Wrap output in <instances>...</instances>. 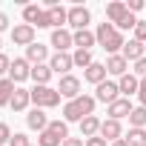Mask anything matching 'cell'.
<instances>
[{
    "mask_svg": "<svg viewBox=\"0 0 146 146\" xmlns=\"http://www.w3.org/2000/svg\"><path fill=\"white\" fill-rule=\"evenodd\" d=\"M95 98L92 95H80V98H75V100H66V106H63V120L66 123H72V120H83V117H89V115H95Z\"/></svg>",
    "mask_w": 146,
    "mask_h": 146,
    "instance_id": "6da1fadb",
    "label": "cell"
},
{
    "mask_svg": "<svg viewBox=\"0 0 146 146\" xmlns=\"http://www.w3.org/2000/svg\"><path fill=\"white\" fill-rule=\"evenodd\" d=\"M95 37H98V43L109 52V54H117L126 43H123V35L117 32V26H112V23H100L98 26V32H95Z\"/></svg>",
    "mask_w": 146,
    "mask_h": 146,
    "instance_id": "7a4b0ae2",
    "label": "cell"
},
{
    "mask_svg": "<svg viewBox=\"0 0 146 146\" xmlns=\"http://www.w3.org/2000/svg\"><path fill=\"white\" fill-rule=\"evenodd\" d=\"M32 103L37 109H54L60 103V92L52 89V86H35L32 89Z\"/></svg>",
    "mask_w": 146,
    "mask_h": 146,
    "instance_id": "3957f363",
    "label": "cell"
},
{
    "mask_svg": "<svg viewBox=\"0 0 146 146\" xmlns=\"http://www.w3.org/2000/svg\"><path fill=\"white\" fill-rule=\"evenodd\" d=\"M23 23L29 26H37V29H49V20H46V9L40 6H23Z\"/></svg>",
    "mask_w": 146,
    "mask_h": 146,
    "instance_id": "277c9868",
    "label": "cell"
},
{
    "mask_svg": "<svg viewBox=\"0 0 146 146\" xmlns=\"http://www.w3.org/2000/svg\"><path fill=\"white\" fill-rule=\"evenodd\" d=\"M57 92H60V98H66V100H75V98H80V80H78L75 75H63L60 83H57Z\"/></svg>",
    "mask_w": 146,
    "mask_h": 146,
    "instance_id": "5b68a950",
    "label": "cell"
},
{
    "mask_svg": "<svg viewBox=\"0 0 146 146\" xmlns=\"http://www.w3.org/2000/svg\"><path fill=\"white\" fill-rule=\"evenodd\" d=\"M89 20H92V12L86 6H72L69 9V26L75 29V32H83L89 26Z\"/></svg>",
    "mask_w": 146,
    "mask_h": 146,
    "instance_id": "8992f818",
    "label": "cell"
},
{
    "mask_svg": "<svg viewBox=\"0 0 146 146\" xmlns=\"http://www.w3.org/2000/svg\"><path fill=\"white\" fill-rule=\"evenodd\" d=\"M12 43L29 49V46L35 43V26H29V23H17V26L12 29Z\"/></svg>",
    "mask_w": 146,
    "mask_h": 146,
    "instance_id": "52a82bcc",
    "label": "cell"
},
{
    "mask_svg": "<svg viewBox=\"0 0 146 146\" xmlns=\"http://www.w3.org/2000/svg\"><path fill=\"white\" fill-rule=\"evenodd\" d=\"M26 78H32V63H29L26 57H15V60H12V69H9V80L23 83Z\"/></svg>",
    "mask_w": 146,
    "mask_h": 146,
    "instance_id": "ba28073f",
    "label": "cell"
},
{
    "mask_svg": "<svg viewBox=\"0 0 146 146\" xmlns=\"http://www.w3.org/2000/svg\"><path fill=\"white\" fill-rule=\"evenodd\" d=\"M49 66H52V72H54V75H69V69L72 66H75V60H72V54L69 52H54L52 57H49Z\"/></svg>",
    "mask_w": 146,
    "mask_h": 146,
    "instance_id": "9c48e42d",
    "label": "cell"
},
{
    "mask_svg": "<svg viewBox=\"0 0 146 146\" xmlns=\"http://www.w3.org/2000/svg\"><path fill=\"white\" fill-rule=\"evenodd\" d=\"M52 46L57 52H69L72 46H75V32H69V29H54L52 32Z\"/></svg>",
    "mask_w": 146,
    "mask_h": 146,
    "instance_id": "30bf717a",
    "label": "cell"
},
{
    "mask_svg": "<svg viewBox=\"0 0 146 146\" xmlns=\"http://www.w3.org/2000/svg\"><path fill=\"white\" fill-rule=\"evenodd\" d=\"M120 98V89H117V83H112V80H103L100 86H98V95H95V100H100V103H115Z\"/></svg>",
    "mask_w": 146,
    "mask_h": 146,
    "instance_id": "8fae6325",
    "label": "cell"
},
{
    "mask_svg": "<svg viewBox=\"0 0 146 146\" xmlns=\"http://www.w3.org/2000/svg\"><path fill=\"white\" fill-rule=\"evenodd\" d=\"M100 137L103 140H109V143H115V140H120L123 137V126H120V120H103L100 123Z\"/></svg>",
    "mask_w": 146,
    "mask_h": 146,
    "instance_id": "7c38bea8",
    "label": "cell"
},
{
    "mask_svg": "<svg viewBox=\"0 0 146 146\" xmlns=\"http://www.w3.org/2000/svg\"><path fill=\"white\" fill-rule=\"evenodd\" d=\"M46 20H49V29L52 32L54 29H63V23H69V12L63 6H52V9H46Z\"/></svg>",
    "mask_w": 146,
    "mask_h": 146,
    "instance_id": "4fadbf2b",
    "label": "cell"
},
{
    "mask_svg": "<svg viewBox=\"0 0 146 146\" xmlns=\"http://www.w3.org/2000/svg\"><path fill=\"white\" fill-rule=\"evenodd\" d=\"M132 109H135V106H132V100H129V98H117L115 103H109V117H112V120L129 117V115H132Z\"/></svg>",
    "mask_w": 146,
    "mask_h": 146,
    "instance_id": "5bb4252c",
    "label": "cell"
},
{
    "mask_svg": "<svg viewBox=\"0 0 146 146\" xmlns=\"http://www.w3.org/2000/svg\"><path fill=\"white\" fill-rule=\"evenodd\" d=\"M26 126H29V129H35V132H46V126H49V117H46V112L35 106V109L26 115Z\"/></svg>",
    "mask_w": 146,
    "mask_h": 146,
    "instance_id": "9a60e30c",
    "label": "cell"
},
{
    "mask_svg": "<svg viewBox=\"0 0 146 146\" xmlns=\"http://www.w3.org/2000/svg\"><path fill=\"white\" fill-rule=\"evenodd\" d=\"M106 75H109V72H106V63H92V66L83 72V80H86V83L100 86V83L106 80Z\"/></svg>",
    "mask_w": 146,
    "mask_h": 146,
    "instance_id": "2e32d148",
    "label": "cell"
},
{
    "mask_svg": "<svg viewBox=\"0 0 146 146\" xmlns=\"http://www.w3.org/2000/svg\"><path fill=\"white\" fill-rule=\"evenodd\" d=\"M26 60H29L32 66H40V63L49 60V49H46L43 43H32V46L26 49Z\"/></svg>",
    "mask_w": 146,
    "mask_h": 146,
    "instance_id": "e0dca14e",
    "label": "cell"
},
{
    "mask_svg": "<svg viewBox=\"0 0 146 146\" xmlns=\"http://www.w3.org/2000/svg\"><path fill=\"white\" fill-rule=\"evenodd\" d=\"M126 69H129V60H126L123 54H109V60H106V72H109V75L123 78V75H126Z\"/></svg>",
    "mask_w": 146,
    "mask_h": 146,
    "instance_id": "ac0fdd59",
    "label": "cell"
},
{
    "mask_svg": "<svg viewBox=\"0 0 146 146\" xmlns=\"http://www.w3.org/2000/svg\"><path fill=\"white\" fill-rule=\"evenodd\" d=\"M120 54H123L126 60H135V63H137L140 57H146V43H137V40L132 37V40L123 46V52H120Z\"/></svg>",
    "mask_w": 146,
    "mask_h": 146,
    "instance_id": "d6986e66",
    "label": "cell"
},
{
    "mask_svg": "<svg viewBox=\"0 0 146 146\" xmlns=\"http://www.w3.org/2000/svg\"><path fill=\"white\" fill-rule=\"evenodd\" d=\"M126 15H129V9H126V3H120V0H115V3H109V6H106V17H109V23H112V26H117Z\"/></svg>",
    "mask_w": 146,
    "mask_h": 146,
    "instance_id": "ffe728a7",
    "label": "cell"
},
{
    "mask_svg": "<svg viewBox=\"0 0 146 146\" xmlns=\"http://www.w3.org/2000/svg\"><path fill=\"white\" fill-rule=\"evenodd\" d=\"M29 103H32V92H29V89H23V86H17V89H15V95H12V103H9V106H12L15 112H23Z\"/></svg>",
    "mask_w": 146,
    "mask_h": 146,
    "instance_id": "44dd1931",
    "label": "cell"
},
{
    "mask_svg": "<svg viewBox=\"0 0 146 146\" xmlns=\"http://www.w3.org/2000/svg\"><path fill=\"white\" fill-rule=\"evenodd\" d=\"M52 66L49 63H40V66H32V80L37 83V86H49V80H52Z\"/></svg>",
    "mask_w": 146,
    "mask_h": 146,
    "instance_id": "7402d4cb",
    "label": "cell"
},
{
    "mask_svg": "<svg viewBox=\"0 0 146 146\" xmlns=\"http://www.w3.org/2000/svg\"><path fill=\"white\" fill-rule=\"evenodd\" d=\"M117 89H120V95H137V89H140V80L135 78V75H129V72H126V75L117 80Z\"/></svg>",
    "mask_w": 146,
    "mask_h": 146,
    "instance_id": "603a6c76",
    "label": "cell"
},
{
    "mask_svg": "<svg viewBox=\"0 0 146 146\" xmlns=\"http://www.w3.org/2000/svg\"><path fill=\"white\" fill-rule=\"evenodd\" d=\"M100 123H103V120H98L95 115L83 117V120H80V135H83V137H98V135H100Z\"/></svg>",
    "mask_w": 146,
    "mask_h": 146,
    "instance_id": "cb8c5ba5",
    "label": "cell"
},
{
    "mask_svg": "<svg viewBox=\"0 0 146 146\" xmlns=\"http://www.w3.org/2000/svg\"><path fill=\"white\" fill-rule=\"evenodd\" d=\"M98 43V37H95V32H89V29H83V32H75V46L78 49H86V52H92V46Z\"/></svg>",
    "mask_w": 146,
    "mask_h": 146,
    "instance_id": "d4e9b609",
    "label": "cell"
},
{
    "mask_svg": "<svg viewBox=\"0 0 146 146\" xmlns=\"http://www.w3.org/2000/svg\"><path fill=\"white\" fill-rule=\"evenodd\" d=\"M15 80H9V78H0V106H9L12 103V95H15Z\"/></svg>",
    "mask_w": 146,
    "mask_h": 146,
    "instance_id": "484cf974",
    "label": "cell"
},
{
    "mask_svg": "<svg viewBox=\"0 0 146 146\" xmlns=\"http://www.w3.org/2000/svg\"><path fill=\"white\" fill-rule=\"evenodd\" d=\"M72 60H75V66H80L83 72H86V69H89V66L95 63V60H92V52H86V49H75Z\"/></svg>",
    "mask_w": 146,
    "mask_h": 146,
    "instance_id": "4316f807",
    "label": "cell"
},
{
    "mask_svg": "<svg viewBox=\"0 0 146 146\" xmlns=\"http://www.w3.org/2000/svg\"><path fill=\"white\" fill-rule=\"evenodd\" d=\"M129 126H132V129H143V126H146V106L132 109V115H129Z\"/></svg>",
    "mask_w": 146,
    "mask_h": 146,
    "instance_id": "83f0119b",
    "label": "cell"
},
{
    "mask_svg": "<svg viewBox=\"0 0 146 146\" xmlns=\"http://www.w3.org/2000/svg\"><path fill=\"white\" fill-rule=\"evenodd\" d=\"M123 140H126V146H146V129H129V135Z\"/></svg>",
    "mask_w": 146,
    "mask_h": 146,
    "instance_id": "f1b7e54d",
    "label": "cell"
},
{
    "mask_svg": "<svg viewBox=\"0 0 146 146\" xmlns=\"http://www.w3.org/2000/svg\"><path fill=\"white\" fill-rule=\"evenodd\" d=\"M52 135H57L60 140H66L69 137V126H66V120H49V126H46Z\"/></svg>",
    "mask_w": 146,
    "mask_h": 146,
    "instance_id": "f546056e",
    "label": "cell"
},
{
    "mask_svg": "<svg viewBox=\"0 0 146 146\" xmlns=\"http://www.w3.org/2000/svg\"><path fill=\"white\" fill-rule=\"evenodd\" d=\"M60 143H63V140H60V137H57V135H52V132H49V129H46V132H40V135H37V146H60Z\"/></svg>",
    "mask_w": 146,
    "mask_h": 146,
    "instance_id": "4dcf8cb0",
    "label": "cell"
},
{
    "mask_svg": "<svg viewBox=\"0 0 146 146\" xmlns=\"http://www.w3.org/2000/svg\"><path fill=\"white\" fill-rule=\"evenodd\" d=\"M135 26H137V17H135V15L129 12V15H126V17H123V20L117 23V32H126V29H135Z\"/></svg>",
    "mask_w": 146,
    "mask_h": 146,
    "instance_id": "1f68e13d",
    "label": "cell"
},
{
    "mask_svg": "<svg viewBox=\"0 0 146 146\" xmlns=\"http://www.w3.org/2000/svg\"><path fill=\"white\" fill-rule=\"evenodd\" d=\"M135 40H137V43H146V20H137V26H135Z\"/></svg>",
    "mask_w": 146,
    "mask_h": 146,
    "instance_id": "d6a6232c",
    "label": "cell"
},
{
    "mask_svg": "<svg viewBox=\"0 0 146 146\" xmlns=\"http://www.w3.org/2000/svg\"><path fill=\"white\" fill-rule=\"evenodd\" d=\"M9 146H32V143H29V137H26L23 132H15L12 140H9Z\"/></svg>",
    "mask_w": 146,
    "mask_h": 146,
    "instance_id": "836d02e7",
    "label": "cell"
},
{
    "mask_svg": "<svg viewBox=\"0 0 146 146\" xmlns=\"http://www.w3.org/2000/svg\"><path fill=\"white\" fill-rule=\"evenodd\" d=\"M9 140H12V129H9V123L0 120V146H6Z\"/></svg>",
    "mask_w": 146,
    "mask_h": 146,
    "instance_id": "e575fe53",
    "label": "cell"
},
{
    "mask_svg": "<svg viewBox=\"0 0 146 146\" xmlns=\"http://www.w3.org/2000/svg\"><path fill=\"white\" fill-rule=\"evenodd\" d=\"M9 69H12V57L0 52V78H3V75H9Z\"/></svg>",
    "mask_w": 146,
    "mask_h": 146,
    "instance_id": "d590c367",
    "label": "cell"
},
{
    "mask_svg": "<svg viewBox=\"0 0 146 146\" xmlns=\"http://www.w3.org/2000/svg\"><path fill=\"white\" fill-rule=\"evenodd\" d=\"M135 78H137V80L146 78V57H140V60L135 63Z\"/></svg>",
    "mask_w": 146,
    "mask_h": 146,
    "instance_id": "8d00e7d4",
    "label": "cell"
},
{
    "mask_svg": "<svg viewBox=\"0 0 146 146\" xmlns=\"http://www.w3.org/2000/svg\"><path fill=\"white\" fill-rule=\"evenodd\" d=\"M143 6H146V3H143V0H129V3H126V9H129L132 15H135V12H140Z\"/></svg>",
    "mask_w": 146,
    "mask_h": 146,
    "instance_id": "74e56055",
    "label": "cell"
},
{
    "mask_svg": "<svg viewBox=\"0 0 146 146\" xmlns=\"http://www.w3.org/2000/svg\"><path fill=\"white\" fill-rule=\"evenodd\" d=\"M86 146H109V140H103L98 135V137H86Z\"/></svg>",
    "mask_w": 146,
    "mask_h": 146,
    "instance_id": "f35d334b",
    "label": "cell"
},
{
    "mask_svg": "<svg viewBox=\"0 0 146 146\" xmlns=\"http://www.w3.org/2000/svg\"><path fill=\"white\" fill-rule=\"evenodd\" d=\"M60 146H86V140H80V137H66Z\"/></svg>",
    "mask_w": 146,
    "mask_h": 146,
    "instance_id": "ab89813d",
    "label": "cell"
},
{
    "mask_svg": "<svg viewBox=\"0 0 146 146\" xmlns=\"http://www.w3.org/2000/svg\"><path fill=\"white\" fill-rule=\"evenodd\" d=\"M137 98H140V106H146V78L140 80V89H137Z\"/></svg>",
    "mask_w": 146,
    "mask_h": 146,
    "instance_id": "60d3db41",
    "label": "cell"
},
{
    "mask_svg": "<svg viewBox=\"0 0 146 146\" xmlns=\"http://www.w3.org/2000/svg\"><path fill=\"white\" fill-rule=\"evenodd\" d=\"M6 29H9V17L0 12V32H6Z\"/></svg>",
    "mask_w": 146,
    "mask_h": 146,
    "instance_id": "b9f144b4",
    "label": "cell"
},
{
    "mask_svg": "<svg viewBox=\"0 0 146 146\" xmlns=\"http://www.w3.org/2000/svg\"><path fill=\"white\" fill-rule=\"evenodd\" d=\"M109 146H126V140L120 137V140H115V143H109Z\"/></svg>",
    "mask_w": 146,
    "mask_h": 146,
    "instance_id": "7bdbcfd3",
    "label": "cell"
},
{
    "mask_svg": "<svg viewBox=\"0 0 146 146\" xmlns=\"http://www.w3.org/2000/svg\"><path fill=\"white\" fill-rule=\"evenodd\" d=\"M0 49H3V40H0Z\"/></svg>",
    "mask_w": 146,
    "mask_h": 146,
    "instance_id": "ee69618b",
    "label": "cell"
}]
</instances>
